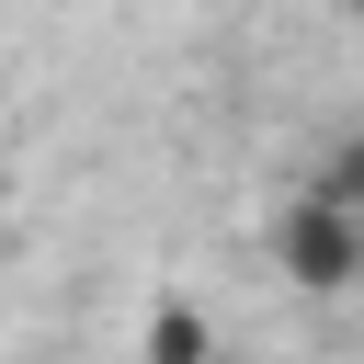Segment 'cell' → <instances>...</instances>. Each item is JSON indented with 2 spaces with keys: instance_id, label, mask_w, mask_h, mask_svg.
<instances>
[{
  "instance_id": "6da1fadb",
  "label": "cell",
  "mask_w": 364,
  "mask_h": 364,
  "mask_svg": "<svg viewBox=\"0 0 364 364\" xmlns=\"http://www.w3.org/2000/svg\"><path fill=\"white\" fill-rule=\"evenodd\" d=\"M262 250H273V273H284V284H307V296H341V284H364V205H341V193L296 182V193L273 205Z\"/></svg>"
},
{
  "instance_id": "7a4b0ae2",
  "label": "cell",
  "mask_w": 364,
  "mask_h": 364,
  "mask_svg": "<svg viewBox=\"0 0 364 364\" xmlns=\"http://www.w3.org/2000/svg\"><path fill=\"white\" fill-rule=\"evenodd\" d=\"M307 182H318V193H341V205H364V125H353V136H330Z\"/></svg>"
},
{
  "instance_id": "3957f363",
  "label": "cell",
  "mask_w": 364,
  "mask_h": 364,
  "mask_svg": "<svg viewBox=\"0 0 364 364\" xmlns=\"http://www.w3.org/2000/svg\"><path fill=\"white\" fill-rule=\"evenodd\" d=\"M205 341H216V330H205L193 307H159V318H148V353H205Z\"/></svg>"
},
{
  "instance_id": "277c9868",
  "label": "cell",
  "mask_w": 364,
  "mask_h": 364,
  "mask_svg": "<svg viewBox=\"0 0 364 364\" xmlns=\"http://www.w3.org/2000/svg\"><path fill=\"white\" fill-rule=\"evenodd\" d=\"M341 11H353V23H364V0H341Z\"/></svg>"
}]
</instances>
